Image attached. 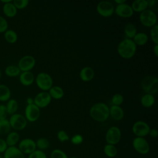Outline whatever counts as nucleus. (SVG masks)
<instances>
[{"label":"nucleus","instance_id":"32","mask_svg":"<svg viewBox=\"0 0 158 158\" xmlns=\"http://www.w3.org/2000/svg\"><path fill=\"white\" fill-rule=\"evenodd\" d=\"M10 125L7 118L0 120V135H7L10 130Z\"/></svg>","mask_w":158,"mask_h":158},{"label":"nucleus","instance_id":"11","mask_svg":"<svg viewBox=\"0 0 158 158\" xmlns=\"http://www.w3.org/2000/svg\"><path fill=\"white\" fill-rule=\"evenodd\" d=\"M36 60L34 57L30 55L23 56L18 62V67L22 72H29L33 69Z\"/></svg>","mask_w":158,"mask_h":158},{"label":"nucleus","instance_id":"23","mask_svg":"<svg viewBox=\"0 0 158 158\" xmlns=\"http://www.w3.org/2000/svg\"><path fill=\"white\" fill-rule=\"evenodd\" d=\"M11 91L9 88L4 85L0 84V101L7 102L10 99Z\"/></svg>","mask_w":158,"mask_h":158},{"label":"nucleus","instance_id":"21","mask_svg":"<svg viewBox=\"0 0 158 158\" xmlns=\"http://www.w3.org/2000/svg\"><path fill=\"white\" fill-rule=\"evenodd\" d=\"M19 140H20V135L15 131H10L7 135V136L5 139V141L8 147L15 146V145L19 143Z\"/></svg>","mask_w":158,"mask_h":158},{"label":"nucleus","instance_id":"38","mask_svg":"<svg viewBox=\"0 0 158 158\" xmlns=\"http://www.w3.org/2000/svg\"><path fill=\"white\" fill-rule=\"evenodd\" d=\"M28 158H47V156L43 151L36 149L28 155Z\"/></svg>","mask_w":158,"mask_h":158},{"label":"nucleus","instance_id":"25","mask_svg":"<svg viewBox=\"0 0 158 158\" xmlns=\"http://www.w3.org/2000/svg\"><path fill=\"white\" fill-rule=\"evenodd\" d=\"M21 71L17 65H9L4 69V73L9 77H16L19 76Z\"/></svg>","mask_w":158,"mask_h":158},{"label":"nucleus","instance_id":"34","mask_svg":"<svg viewBox=\"0 0 158 158\" xmlns=\"http://www.w3.org/2000/svg\"><path fill=\"white\" fill-rule=\"evenodd\" d=\"M150 35L153 43L155 44H158V26L157 24L151 27Z\"/></svg>","mask_w":158,"mask_h":158},{"label":"nucleus","instance_id":"45","mask_svg":"<svg viewBox=\"0 0 158 158\" xmlns=\"http://www.w3.org/2000/svg\"><path fill=\"white\" fill-rule=\"evenodd\" d=\"M149 136L151 137V138H157V135H158V132H157V130L155 128H153V129H150L149 130Z\"/></svg>","mask_w":158,"mask_h":158},{"label":"nucleus","instance_id":"37","mask_svg":"<svg viewBox=\"0 0 158 158\" xmlns=\"http://www.w3.org/2000/svg\"><path fill=\"white\" fill-rule=\"evenodd\" d=\"M123 96L121 94L116 93L112 98V103L114 106H120L123 102Z\"/></svg>","mask_w":158,"mask_h":158},{"label":"nucleus","instance_id":"8","mask_svg":"<svg viewBox=\"0 0 158 158\" xmlns=\"http://www.w3.org/2000/svg\"><path fill=\"white\" fill-rule=\"evenodd\" d=\"M114 6L112 2L107 1L99 2L96 6L97 12L102 17H109L114 13Z\"/></svg>","mask_w":158,"mask_h":158},{"label":"nucleus","instance_id":"30","mask_svg":"<svg viewBox=\"0 0 158 158\" xmlns=\"http://www.w3.org/2000/svg\"><path fill=\"white\" fill-rule=\"evenodd\" d=\"M6 107L9 115H12L17 112L19 107V104L17 101L14 99H10L7 101Z\"/></svg>","mask_w":158,"mask_h":158},{"label":"nucleus","instance_id":"2","mask_svg":"<svg viewBox=\"0 0 158 158\" xmlns=\"http://www.w3.org/2000/svg\"><path fill=\"white\" fill-rule=\"evenodd\" d=\"M136 51V45L133 40L125 38L121 41L117 46V52L120 57L125 59L133 57Z\"/></svg>","mask_w":158,"mask_h":158},{"label":"nucleus","instance_id":"29","mask_svg":"<svg viewBox=\"0 0 158 158\" xmlns=\"http://www.w3.org/2000/svg\"><path fill=\"white\" fill-rule=\"evenodd\" d=\"M124 33L128 39H133L137 33V29L136 26L131 23H127L124 27Z\"/></svg>","mask_w":158,"mask_h":158},{"label":"nucleus","instance_id":"24","mask_svg":"<svg viewBox=\"0 0 158 158\" xmlns=\"http://www.w3.org/2000/svg\"><path fill=\"white\" fill-rule=\"evenodd\" d=\"M133 41L137 46H143L148 41V36L143 32L137 33L133 38Z\"/></svg>","mask_w":158,"mask_h":158},{"label":"nucleus","instance_id":"46","mask_svg":"<svg viewBox=\"0 0 158 158\" xmlns=\"http://www.w3.org/2000/svg\"><path fill=\"white\" fill-rule=\"evenodd\" d=\"M153 52L156 57L158 56V44H155L153 48Z\"/></svg>","mask_w":158,"mask_h":158},{"label":"nucleus","instance_id":"26","mask_svg":"<svg viewBox=\"0 0 158 158\" xmlns=\"http://www.w3.org/2000/svg\"><path fill=\"white\" fill-rule=\"evenodd\" d=\"M49 94L51 98H54L55 99H60L64 96V92L61 87L54 86H52L49 89Z\"/></svg>","mask_w":158,"mask_h":158},{"label":"nucleus","instance_id":"17","mask_svg":"<svg viewBox=\"0 0 158 158\" xmlns=\"http://www.w3.org/2000/svg\"><path fill=\"white\" fill-rule=\"evenodd\" d=\"M19 81L20 83L25 86L31 85L35 81V77L33 73L29 72H22L19 75Z\"/></svg>","mask_w":158,"mask_h":158},{"label":"nucleus","instance_id":"52","mask_svg":"<svg viewBox=\"0 0 158 158\" xmlns=\"http://www.w3.org/2000/svg\"><path fill=\"white\" fill-rule=\"evenodd\" d=\"M0 158H4V157H3V156H2V155L0 154Z\"/></svg>","mask_w":158,"mask_h":158},{"label":"nucleus","instance_id":"35","mask_svg":"<svg viewBox=\"0 0 158 158\" xmlns=\"http://www.w3.org/2000/svg\"><path fill=\"white\" fill-rule=\"evenodd\" d=\"M12 2L17 9H23L27 7L29 4L28 0H13Z\"/></svg>","mask_w":158,"mask_h":158},{"label":"nucleus","instance_id":"51","mask_svg":"<svg viewBox=\"0 0 158 158\" xmlns=\"http://www.w3.org/2000/svg\"><path fill=\"white\" fill-rule=\"evenodd\" d=\"M69 158H78V157H74V156H73V157H69Z\"/></svg>","mask_w":158,"mask_h":158},{"label":"nucleus","instance_id":"42","mask_svg":"<svg viewBox=\"0 0 158 158\" xmlns=\"http://www.w3.org/2000/svg\"><path fill=\"white\" fill-rule=\"evenodd\" d=\"M8 115L6 105L0 104V120L6 119Z\"/></svg>","mask_w":158,"mask_h":158},{"label":"nucleus","instance_id":"33","mask_svg":"<svg viewBox=\"0 0 158 158\" xmlns=\"http://www.w3.org/2000/svg\"><path fill=\"white\" fill-rule=\"evenodd\" d=\"M36 148H38L39 150L43 151L48 148L49 146V141L44 138H40L36 140L35 142Z\"/></svg>","mask_w":158,"mask_h":158},{"label":"nucleus","instance_id":"49","mask_svg":"<svg viewBox=\"0 0 158 158\" xmlns=\"http://www.w3.org/2000/svg\"><path fill=\"white\" fill-rule=\"evenodd\" d=\"M0 1H1V2H2L3 4H6V3H8V2H10L12 1V0H1Z\"/></svg>","mask_w":158,"mask_h":158},{"label":"nucleus","instance_id":"1","mask_svg":"<svg viewBox=\"0 0 158 158\" xmlns=\"http://www.w3.org/2000/svg\"><path fill=\"white\" fill-rule=\"evenodd\" d=\"M89 114L94 120L102 122L109 117V108L104 102H97L90 108Z\"/></svg>","mask_w":158,"mask_h":158},{"label":"nucleus","instance_id":"13","mask_svg":"<svg viewBox=\"0 0 158 158\" xmlns=\"http://www.w3.org/2000/svg\"><path fill=\"white\" fill-rule=\"evenodd\" d=\"M40 115V109L35 104H28L25 109V117L27 121L34 122L36 121Z\"/></svg>","mask_w":158,"mask_h":158},{"label":"nucleus","instance_id":"20","mask_svg":"<svg viewBox=\"0 0 158 158\" xmlns=\"http://www.w3.org/2000/svg\"><path fill=\"white\" fill-rule=\"evenodd\" d=\"M3 14L9 18H12L15 17L17 14V9L14 5L12 1L4 4L2 6Z\"/></svg>","mask_w":158,"mask_h":158},{"label":"nucleus","instance_id":"47","mask_svg":"<svg viewBox=\"0 0 158 158\" xmlns=\"http://www.w3.org/2000/svg\"><path fill=\"white\" fill-rule=\"evenodd\" d=\"M27 105L28 104H34V100L32 98H28L27 99Z\"/></svg>","mask_w":158,"mask_h":158},{"label":"nucleus","instance_id":"18","mask_svg":"<svg viewBox=\"0 0 158 158\" xmlns=\"http://www.w3.org/2000/svg\"><path fill=\"white\" fill-rule=\"evenodd\" d=\"M80 79L85 82L92 80L94 77V71L91 67H85L80 72Z\"/></svg>","mask_w":158,"mask_h":158},{"label":"nucleus","instance_id":"39","mask_svg":"<svg viewBox=\"0 0 158 158\" xmlns=\"http://www.w3.org/2000/svg\"><path fill=\"white\" fill-rule=\"evenodd\" d=\"M8 29V22L7 20L0 15V33H4Z\"/></svg>","mask_w":158,"mask_h":158},{"label":"nucleus","instance_id":"6","mask_svg":"<svg viewBox=\"0 0 158 158\" xmlns=\"http://www.w3.org/2000/svg\"><path fill=\"white\" fill-rule=\"evenodd\" d=\"M9 122L10 127L16 131L23 130L27 125V120L25 116L17 113L11 115Z\"/></svg>","mask_w":158,"mask_h":158},{"label":"nucleus","instance_id":"28","mask_svg":"<svg viewBox=\"0 0 158 158\" xmlns=\"http://www.w3.org/2000/svg\"><path fill=\"white\" fill-rule=\"evenodd\" d=\"M155 102V98L154 95L151 94H145L141 98V105L146 108L152 107Z\"/></svg>","mask_w":158,"mask_h":158},{"label":"nucleus","instance_id":"3","mask_svg":"<svg viewBox=\"0 0 158 158\" xmlns=\"http://www.w3.org/2000/svg\"><path fill=\"white\" fill-rule=\"evenodd\" d=\"M141 86L146 94H154L158 91V78L152 75L145 77L141 81Z\"/></svg>","mask_w":158,"mask_h":158},{"label":"nucleus","instance_id":"10","mask_svg":"<svg viewBox=\"0 0 158 158\" xmlns=\"http://www.w3.org/2000/svg\"><path fill=\"white\" fill-rule=\"evenodd\" d=\"M150 130L149 125L141 120L136 121L132 126V131L136 137H143L148 135Z\"/></svg>","mask_w":158,"mask_h":158},{"label":"nucleus","instance_id":"22","mask_svg":"<svg viewBox=\"0 0 158 158\" xmlns=\"http://www.w3.org/2000/svg\"><path fill=\"white\" fill-rule=\"evenodd\" d=\"M133 12H142L146 10L148 7V3L147 0H135L131 6Z\"/></svg>","mask_w":158,"mask_h":158},{"label":"nucleus","instance_id":"31","mask_svg":"<svg viewBox=\"0 0 158 158\" xmlns=\"http://www.w3.org/2000/svg\"><path fill=\"white\" fill-rule=\"evenodd\" d=\"M105 155L109 157H114L117 154V149L115 145L107 144L104 146L103 149Z\"/></svg>","mask_w":158,"mask_h":158},{"label":"nucleus","instance_id":"14","mask_svg":"<svg viewBox=\"0 0 158 158\" xmlns=\"http://www.w3.org/2000/svg\"><path fill=\"white\" fill-rule=\"evenodd\" d=\"M51 99L49 93L46 91L40 92L38 93L33 99L34 104L39 108H44L50 104Z\"/></svg>","mask_w":158,"mask_h":158},{"label":"nucleus","instance_id":"16","mask_svg":"<svg viewBox=\"0 0 158 158\" xmlns=\"http://www.w3.org/2000/svg\"><path fill=\"white\" fill-rule=\"evenodd\" d=\"M4 158H25V155L17 146L7 147L3 153Z\"/></svg>","mask_w":158,"mask_h":158},{"label":"nucleus","instance_id":"12","mask_svg":"<svg viewBox=\"0 0 158 158\" xmlns=\"http://www.w3.org/2000/svg\"><path fill=\"white\" fill-rule=\"evenodd\" d=\"M17 148L24 155H29L36 149L35 141L31 138H25L20 141Z\"/></svg>","mask_w":158,"mask_h":158},{"label":"nucleus","instance_id":"27","mask_svg":"<svg viewBox=\"0 0 158 158\" xmlns=\"http://www.w3.org/2000/svg\"><path fill=\"white\" fill-rule=\"evenodd\" d=\"M4 38L8 43L14 44L17 42L18 40V35L14 30L12 29H7L4 33Z\"/></svg>","mask_w":158,"mask_h":158},{"label":"nucleus","instance_id":"15","mask_svg":"<svg viewBox=\"0 0 158 158\" xmlns=\"http://www.w3.org/2000/svg\"><path fill=\"white\" fill-rule=\"evenodd\" d=\"M114 12L119 17L123 18H129L133 15V10L131 6L123 3L117 5L114 9Z\"/></svg>","mask_w":158,"mask_h":158},{"label":"nucleus","instance_id":"40","mask_svg":"<svg viewBox=\"0 0 158 158\" xmlns=\"http://www.w3.org/2000/svg\"><path fill=\"white\" fill-rule=\"evenodd\" d=\"M57 137L60 142H64L69 139V136L64 130H60L57 132Z\"/></svg>","mask_w":158,"mask_h":158},{"label":"nucleus","instance_id":"5","mask_svg":"<svg viewBox=\"0 0 158 158\" xmlns=\"http://www.w3.org/2000/svg\"><path fill=\"white\" fill-rule=\"evenodd\" d=\"M35 81L38 87L43 91L49 90L53 84L52 77L45 72L39 73L35 78Z\"/></svg>","mask_w":158,"mask_h":158},{"label":"nucleus","instance_id":"48","mask_svg":"<svg viewBox=\"0 0 158 158\" xmlns=\"http://www.w3.org/2000/svg\"><path fill=\"white\" fill-rule=\"evenodd\" d=\"M114 2L115 3H117V5H118V4H122L125 3L126 1L125 0H115V1H114Z\"/></svg>","mask_w":158,"mask_h":158},{"label":"nucleus","instance_id":"19","mask_svg":"<svg viewBox=\"0 0 158 158\" xmlns=\"http://www.w3.org/2000/svg\"><path fill=\"white\" fill-rule=\"evenodd\" d=\"M109 115L115 120H121L124 117V111L120 106L113 105L109 108Z\"/></svg>","mask_w":158,"mask_h":158},{"label":"nucleus","instance_id":"36","mask_svg":"<svg viewBox=\"0 0 158 158\" xmlns=\"http://www.w3.org/2000/svg\"><path fill=\"white\" fill-rule=\"evenodd\" d=\"M51 158H69V157L63 151L59 149H56L51 152Z\"/></svg>","mask_w":158,"mask_h":158},{"label":"nucleus","instance_id":"43","mask_svg":"<svg viewBox=\"0 0 158 158\" xmlns=\"http://www.w3.org/2000/svg\"><path fill=\"white\" fill-rule=\"evenodd\" d=\"M148 7L151 8V10L154 12V10H157L158 9V1L157 0H149L148 1Z\"/></svg>","mask_w":158,"mask_h":158},{"label":"nucleus","instance_id":"44","mask_svg":"<svg viewBox=\"0 0 158 158\" xmlns=\"http://www.w3.org/2000/svg\"><path fill=\"white\" fill-rule=\"evenodd\" d=\"M7 145L4 139L0 138V154H3L6 149L7 148Z\"/></svg>","mask_w":158,"mask_h":158},{"label":"nucleus","instance_id":"41","mask_svg":"<svg viewBox=\"0 0 158 158\" xmlns=\"http://www.w3.org/2000/svg\"><path fill=\"white\" fill-rule=\"evenodd\" d=\"M83 138L81 135L77 134L73 136L71 138V142L73 144L75 145H78L83 143Z\"/></svg>","mask_w":158,"mask_h":158},{"label":"nucleus","instance_id":"7","mask_svg":"<svg viewBox=\"0 0 158 158\" xmlns=\"http://www.w3.org/2000/svg\"><path fill=\"white\" fill-rule=\"evenodd\" d=\"M122 136L120 128L116 126L110 127L106 134V141L107 144L115 145L119 143Z\"/></svg>","mask_w":158,"mask_h":158},{"label":"nucleus","instance_id":"50","mask_svg":"<svg viewBox=\"0 0 158 158\" xmlns=\"http://www.w3.org/2000/svg\"><path fill=\"white\" fill-rule=\"evenodd\" d=\"M1 77H2V72H1V70L0 69V80L1 79Z\"/></svg>","mask_w":158,"mask_h":158},{"label":"nucleus","instance_id":"4","mask_svg":"<svg viewBox=\"0 0 158 158\" xmlns=\"http://www.w3.org/2000/svg\"><path fill=\"white\" fill-rule=\"evenodd\" d=\"M139 18L141 23L146 27H152L156 25L157 21L156 12L148 9L141 12Z\"/></svg>","mask_w":158,"mask_h":158},{"label":"nucleus","instance_id":"9","mask_svg":"<svg viewBox=\"0 0 158 158\" xmlns=\"http://www.w3.org/2000/svg\"><path fill=\"white\" fill-rule=\"evenodd\" d=\"M132 145L134 149L141 154H146L149 152L150 146L148 141L143 137H136L133 139Z\"/></svg>","mask_w":158,"mask_h":158}]
</instances>
